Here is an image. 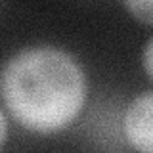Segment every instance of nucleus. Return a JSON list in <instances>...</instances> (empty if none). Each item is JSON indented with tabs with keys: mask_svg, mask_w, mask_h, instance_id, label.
<instances>
[{
	"mask_svg": "<svg viewBox=\"0 0 153 153\" xmlns=\"http://www.w3.org/2000/svg\"><path fill=\"white\" fill-rule=\"evenodd\" d=\"M4 109L23 128L56 134L82 113L88 82L82 65L56 46H33L17 52L2 69Z\"/></svg>",
	"mask_w": 153,
	"mask_h": 153,
	"instance_id": "1",
	"label": "nucleus"
},
{
	"mask_svg": "<svg viewBox=\"0 0 153 153\" xmlns=\"http://www.w3.org/2000/svg\"><path fill=\"white\" fill-rule=\"evenodd\" d=\"M123 130L134 151L153 153V92L136 96L126 105Z\"/></svg>",
	"mask_w": 153,
	"mask_h": 153,
	"instance_id": "2",
	"label": "nucleus"
},
{
	"mask_svg": "<svg viewBox=\"0 0 153 153\" xmlns=\"http://www.w3.org/2000/svg\"><path fill=\"white\" fill-rule=\"evenodd\" d=\"M123 6L130 12L134 19L146 25H153V0H128Z\"/></svg>",
	"mask_w": 153,
	"mask_h": 153,
	"instance_id": "3",
	"label": "nucleus"
},
{
	"mask_svg": "<svg viewBox=\"0 0 153 153\" xmlns=\"http://www.w3.org/2000/svg\"><path fill=\"white\" fill-rule=\"evenodd\" d=\"M142 65H143V69H146V73L149 75V79H153V36L147 38L146 46H143Z\"/></svg>",
	"mask_w": 153,
	"mask_h": 153,
	"instance_id": "4",
	"label": "nucleus"
},
{
	"mask_svg": "<svg viewBox=\"0 0 153 153\" xmlns=\"http://www.w3.org/2000/svg\"><path fill=\"white\" fill-rule=\"evenodd\" d=\"M0 124H2V138H0V143L6 146V142H8V111L4 107H2V111H0Z\"/></svg>",
	"mask_w": 153,
	"mask_h": 153,
	"instance_id": "5",
	"label": "nucleus"
}]
</instances>
